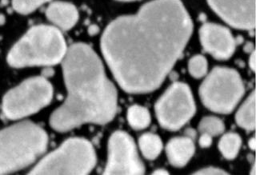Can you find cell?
I'll use <instances>...</instances> for the list:
<instances>
[{
	"label": "cell",
	"mask_w": 256,
	"mask_h": 175,
	"mask_svg": "<svg viewBox=\"0 0 256 175\" xmlns=\"http://www.w3.org/2000/svg\"><path fill=\"white\" fill-rule=\"evenodd\" d=\"M192 32L180 0H154L137 14L113 21L102 34L101 49L124 90L148 93L164 82Z\"/></svg>",
	"instance_id": "1"
},
{
	"label": "cell",
	"mask_w": 256,
	"mask_h": 175,
	"mask_svg": "<svg viewBox=\"0 0 256 175\" xmlns=\"http://www.w3.org/2000/svg\"><path fill=\"white\" fill-rule=\"evenodd\" d=\"M62 62L68 97L52 114V128L65 132L82 124L102 125L113 120L117 92L96 52L86 44H73Z\"/></svg>",
	"instance_id": "2"
},
{
	"label": "cell",
	"mask_w": 256,
	"mask_h": 175,
	"mask_svg": "<svg viewBox=\"0 0 256 175\" xmlns=\"http://www.w3.org/2000/svg\"><path fill=\"white\" fill-rule=\"evenodd\" d=\"M48 137L32 122H22L0 132V174L12 173L33 164L46 150Z\"/></svg>",
	"instance_id": "3"
},
{
	"label": "cell",
	"mask_w": 256,
	"mask_h": 175,
	"mask_svg": "<svg viewBox=\"0 0 256 175\" xmlns=\"http://www.w3.org/2000/svg\"><path fill=\"white\" fill-rule=\"evenodd\" d=\"M68 48L64 36L52 26H33L10 49L8 62L14 68L50 66L62 62Z\"/></svg>",
	"instance_id": "4"
},
{
	"label": "cell",
	"mask_w": 256,
	"mask_h": 175,
	"mask_svg": "<svg viewBox=\"0 0 256 175\" xmlns=\"http://www.w3.org/2000/svg\"><path fill=\"white\" fill-rule=\"evenodd\" d=\"M96 164V152L92 144L82 138H70L44 158L30 174H88Z\"/></svg>",
	"instance_id": "5"
},
{
	"label": "cell",
	"mask_w": 256,
	"mask_h": 175,
	"mask_svg": "<svg viewBox=\"0 0 256 175\" xmlns=\"http://www.w3.org/2000/svg\"><path fill=\"white\" fill-rule=\"evenodd\" d=\"M244 93V85L238 72L229 68L212 70L200 86L202 104L212 112H232Z\"/></svg>",
	"instance_id": "6"
},
{
	"label": "cell",
	"mask_w": 256,
	"mask_h": 175,
	"mask_svg": "<svg viewBox=\"0 0 256 175\" xmlns=\"http://www.w3.org/2000/svg\"><path fill=\"white\" fill-rule=\"evenodd\" d=\"M52 84L44 77H34L10 90L2 100V112L10 120H20L38 112L50 104Z\"/></svg>",
	"instance_id": "7"
},
{
	"label": "cell",
	"mask_w": 256,
	"mask_h": 175,
	"mask_svg": "<svg viewBox=\"0 0 256 175\" xmlns=\"http://www.w3.org/2000/svg\"><path fill=\"white\" fill-rule=\"evenodd\" d=\"M196 112L192 92L186 84L177 82L166 90L156 105V116L165 129L177 130L184 126Z\"/></svg>",
	"instance_id": "8"
},
{
	"label": "cell",
	"mask_w": 256,
	"mask_h": 175,
	"mask_svg": "<svg viewBox=\"0 0 256 175\" xmlns=\"http://www.w3.org/2000/svg\"><path fill=\"white\" fill-rule=\"evenodd\" d=\"M108 150L104 174H144V164L138 158L134 141L128 134H113L109 140Z\"/></svg>",
	"instance_id": "9"
},
{
	"label": "cell",
	"mask_w": 256,
	"mask_h": 175,
	"mask_svg": "<svg viewBox=\"0 0 256 175\" xmlns=\"http://www.w3.org/2000/svg\"><path fill=\"white\" fill-rule=\"evenodd\" d=\"M212 9L232 26L250 30L256 26V0H208Z\"/></svg>",
	"instance_id": "10"
},
{
	"label": "cell",
	"mask_w": 256,
	"mask_h": 175,
	"mask_svg": "<svg viewBox=\"0 0 256 175\" xmlns=\"http://www.w3.org/2000/svg\"><path fill=\"white\" fill-rule=\"evenodd\" d=\"M200 40L205 50L217 60H228L234 53V38L224 26L205 24L200 29Z\"/></svg>",
	"instance_id": "11"
},
{
	"label": "cell",
	"mask_w": 256,
	"mask_h": 175,
	"mask_svg": "<svg viewBox=\"0 0 256 175\" xmlns=\"http://www.w3.org/2000/svg\"><path fill=\"white\" fill-rule=\"evenodd\" d=\"M46 18L60 30L72 29L78 21V13L73 4L66 2H54L46 10Z\"/></svg>",
	"instance_id": "12"
},
{
	"label": "cell",
	"mask_w": 256,
	"mask_h": 175,
	"mask_svg": "<svg viewBox=\"0 0 256 175\" xmlns=\"http://www.w3.org/2000/svg\"><path fill=\"white\" fill-rule=\"evenodd\" d=\"M194 138L185 136L173 138L166 146V154L172 165L182 168L194 154Z\"/></svg>",
	"instance_id": "13"
},
{
	"label": "cell",
	"mask_w": 256,
	"mask_h": 175,
	"mask_svg": "<svg viewBox=\"0 0 256 175\" xmlns=\"http://www.w3.org/2000/svg\"><path fill=\"white\" fill-rule=\"evenodd\" d=\"M236 122L246 130L256 128V94L252 92L236 114Z\"/></svg>",
	"instance_id": "14"
},
{
	"label": "cell",
	"mask_w": 256,
	"mask_h": 175,
	"mask_svg": "<svg viewBox=\"0 0 256 175\" xmlns=\"http://www.w3.org/2000/svg\"><path fill=\"white\" fill-rule=\"evenodd\" d=\"M140 146L144 157L153 160L160 156L162 144L158 136L154 134H145L140 138Z\"/></svg>",
	"instance_id": "15"
},
{
	"label": "cell",
	"mask_w": 256,
	"mask_h": 175,
	"mask_svg": "<svg viewBox=\"0 0 256 175\" xmlns=\"http://www.w3.org/2000/svg\"><path fill=\"white\" fill-rule=\"evenodd\" d=\"M241 146V138L237 134H226L220 142V152L228 160H233L238 154Z\"/></svg>",
	"instance_id": "16"
},
{
	"label": "cell",
	"mask_w": 256,
	"mask_h": 175,
	"mask_svg": "<svg viewBox=\"0 0 256 175\" xmlns=\"http://www.w3.org/2000/svg\"><path fill=\"white\" fill-rule=\"evenodd\" d=\"M128 120L132 128L136 130L146 128L150 122V113L140 106H132L128 112Z\"/></svg>",
	"instance_id": "17"
},
{
	"label": "cell",
	"mask_w": 256,
	"mask_h": 175,
	"mask_svg": "<svg viewBox=\"0 0 256 175\" xmlns=\"http://www.w3.org/2000/svg\"><path fill=\"white\" fill-rule=\"evenodd\" d=\"M198 129L201 133L206 134L213 137L222 134L225 129V126L222 120L218 118L206 117L200 122Z\"/></svg>",
	"instance_id": "18"
},
{
	"label": "cell",
	"mask_w": 256,
	"mask_h": 175,
	"mask_svg": "<svg viewBox=\"0 0 256 175\" xmlns=\"http://www.w3.org/2000/svg\"><path fill=\"white\" fill-rule=\"evenodd\" d=\"M50 0H13L12 5L16 12L20 14H28Z\"/></svg>",
	"instance_id": "19"
},
{
	"label": "cell",
	"mask_w": 256,
	"mask_h": 175,
	"mask_svg": "<svg viewBox=\"0 0 256 175\" xmlns=\"http://www.w3.org/2000/svg\"><path fill=\"white\" fill-rule=\"evenodd\" d=\"M189 72L194 78H201L205 76L208 70V62L204 56H194L189 62Z\"/></svg>",
	"instance_id": "20"
},
{
	"label": "cell",
	"mask_w": 256,
	"mask_h": 175,
	"mask_svg": "<svg viewBox=\"0 0 256 175\" xmlns=\"http://www.w3.org/2000/svg\"><path fill=\"white\" fill-rule=\"evenodd\" d=\"M196 174H226V172L222 170L217 169L214 168H208L205 169L200 170L198 172H196Z\"/></svg>",
	"instance_id": "21"
},
{
	"label": "cell",
	"mask_w": 256,
	"mask_h": 175,
	"mask_svg": "<svg viewBox=\"0 0 256 175\" xmlns=\"http://www.w3.org/2000/svg\"><path fill=\"white\" fill-rule=\"evenodd\" d=\"M212 144V137L206 134H202L200 138V144L202 148H209Z\"/></svg>",
	"instance_id": "22"
},
{
	"label": "cell",
	"mask_w": 256,
	"mask_h": 175,
	"mask_svg": "<svg viewBox=\"0 0 256 175\" xmlns=\"http://www.w3.org/2000/svg\"><path fill=\"white\" fill-rule=\"evenodd\" d=\"M250 66L252 70H254L256 68V58H254V54L253 53L250 58Z\"/></svg>",
	"instance_id": "23"
},
{
	"label": "cell",
	"mask_w": 256,
	"mask_h": 175,
	"mask_svg": "<svg viewBox=\"0 0 256 175\" xmlns=\"http://www.w3.org/2000/svg\"><path fill=\"white\" fill-rule=\"evenodd\" d=\"M153 174H168V172L162 170H156Z\"/></svg>",
	"instance_id": "24"
},
{
	"label": "cell",
	"mask_w": 256,
	"mask_h": 175,
	"mask_svg": "<svg viewBox=\"0 0 256 175\" xmlns=\"http://www.w3.org/2000/svg\"><path fill=\"white\" fill-rule=\"evenodd\" d=\"M254 140L253 138V140H250V142H249V145H250V148H252V150L254 149Z\"/></svg>",
	"instance_id": "25"
},
{
	"label": "cell",
	"mask_w": 256,
	"mask_h": 175,
	"mask_svg": "<svg viewBox=\"0 0 256 175\" xmlns=\"http://www.w3.org/2000/svg\"><path fill=\"white\" fill-rule=\"evenodd\" d=\"M121 1H132V0H121Z\"/></svg>",
	"instance_id": "26"
}]
</instances>
